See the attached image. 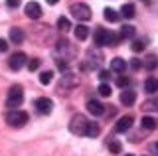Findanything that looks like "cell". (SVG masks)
I'll return each mask as SVG.
<instances>
[{"label":"cell","instance_id":"cell-5","mask_svg":"<svg viewBox=\"0 0 158 156\" xmlns=\"http://www.w3.org/2000/svg\"><path fill=\"white\" fill-rule=\"evenodd\" d=\"M36 109L40 115H49L53 111V101L48 97H40V99H36Z\"/></svg>","mask_w":158,"mask_h":156},{"label":"cell","instance_id":"cell-4","mask_svg":"<svg viewBox=\"0 0 158 156\" xmlns=\"http://www.w3.org/2000/svg\"><path fill=\"white\" fill-rule=\"evenodd\" d=\"M69 12H71V14H73V18H77L79 22H87V20H91V8H89L87 4H83V2H79V4H71Z\"/></svg>","mask_w":158,"mask_h":156},{"label":"cell","instance_id":"cell-32","mask_svg":"<svg viewBox=\"0 0 158 156\" xmlns=\"http://www.w3.org/2000/svg\"><path fill=\"white\" fill-rule=\"evenodd\" d=\"M131 67H132L135 71H138V69L142 67V60H131Z\"/></svg>","mask_w":158,"mask_h":156},{"label":"cell","instance_id":"cell-18","mask_svg":"<svg viewBox=\"0 0 158 156\" xmlns=\"http://www.w3.org/2000/svg\"><path fill=\"white\" fill-rule=\"evenodd\" d=\"M10 40L14 43H22L24 42V32L20 30V28H12V30H10Z\"/></svg>","mask_w":158,"mask_h":156},{"label":"cell","instance_id":"cell-36","mask_svg":"<svg viewBox=\"0 0 158 156\" xmlns=\"http://www.w3.org/2000/svg\"><path fill=\"white\" fill-rule=\"evenodd\" d=\"M46 2H48V4H52V6H53V4H57L59 0H46Z\"/></svg>","mask_w":158,"mask_h":156},{"label":"cell","instance_id":"cell-27","mask_svg":"<svg viewBox=\"0 0 158 156\" xmlns=\"http://www.w3.org/2000/svg\"><path fill=\"white\" fill-rule=\"evenodd\" d=\"M144 47H146V42H144V40H135V42L131 43V50L135 51V53L142 51V50H144Z\"/></svg>","mask_w":158,"mask_h":156},{"label":"cell","instance_id":"cell-3","mask_svg":"<svg viewBox=\"0 0 158 156\" xmlns=\"http://www.w3.org/2000/svg\"><path fill=\"white\" fill-rule=\"evenodd\" d=\"M87 126H89V121L85 119V117H83V115H75L71 119V123H69V130H71L73 134L81 136V134L87 133Z\"/></svg>","mask_w":158,"mask_h":156},{"label":"cell","instance_id":"cell-1","mask_svg":"<svg viewBox=\"0 0 158 156\" xmlns=\"http://www.w3.org/2000/svg\"><path fill=\"white\" fill-rule=\"evenodd\" d=\"M22 101H24V89H22V85H14V87H10V91H8V99H6V107H10V109H16V107L22 105Z\"/></svg>","mask_w":158,"mask_h":156},{"label":"cell","instance_id":"cell-34","mask_svg":"<svg viewBox=\"0 0 158 156\" xmlns=\"http://www.w3.org/2000/svg\"><path fill=\"white\" fill-rule=\"evenodd\" d=\"M20 2H22V0H6V4H8L10 8H18Z\"/></svg>","mask_w":158,"mask_h":156},{"label":"cell","instance_id":"cell-2","mask_svg":"<svg viewBox=\"0 0 158 156\" xmlns=\"http://www.w3.org/2000/svg\"><path fill=\"white\" fill-rule=\"evenodd\" d=\"M6 123L10 126H14V129H22V126L28 123V113L14 109V111H10V113L6 115Z\"/></svg>","mask_w":158,"mask_h":156},{"label":"cell","instance_id":"cell-19","mask_svg":"<svg viewBox=\"0 0 158 156\" xmlns=\"http://www.w3.org/2000/svg\"><path fill=\"white\" fill-rule=\"evenodd\" d=\"M136 34V30H135V26H128V24H125V26L121 28V38L125 40V38H132Z\"/></svg>","mask_w":158,"mask_h":156},{"label":"cell","instance_id":"cell-6","mask_svg":"<svg viewBox=\"0 0 158 156\" xmlns=\"http://www.w3.org/2000/svg\"><path fill=\"white\" fill-rule=\"evenodd\" d=\"M24 63H26V53H22V51H18V53H14V55H10V60H8L10 69H16V71L22 69Z\"/></svg>","mask_w":158,"mask_h":156},{"label":"cell","instance_id":"cell-22","mask_svg":"<svg viewBox=\"0 0 158 156\" xmlns=\"http://www.w3.org/2000/svg\"><path fill=\"white\" fill-rule=\"evenodd\" d=\"M121 14L125 18H132V16H135V4H123Z\"/></svg>","mask_w":158,"mask_h":156},{"label":"cell","instance_id":"cell-14","mask_svg":"<svg viewBox=\"0 0 158 156\" xmlns=\"http://www.w3.org/2000/svg\"><path fill=\"white\" fill-rule=\"evenodd\" d=\"M135 101H136V95H135V91H123V93H121V103L123 105H127V107H131L132 103H135Z\"/></svg>","mask_w":158,"mask_h":156},{"label":"cell","instance_id":"cell-31","mask_svg":"<svg viewBox=\"0 0 158 156\" xmlns=\"http://www.w3.org/2000/svg\"><path fill=\"white\" fill-rule=\"evenodd\" d=\"M142 109H146V111H152V109H158V99L154 101H146L144 105H142Z\"/></svg>","mask_w":158,"mask_h":156},{"label":"cell","instance_id":"cell-11","mask_svg":"<svg viewBox=\"0 0 158 156\" xmlns=\"http://www.w3.org/2000/svg\"><path fill=\"white\" fill-rule=\"evenodd\" d=\"M131 125H132V117L131 115L121 117V119H118V123L115 125V130H117V133H127V130L131 129Z\"/></svg>","mask_w":158,"mask_h":156},{"label":"cell","instance_id":"cell-12","mask_svg":"<svg viewBox=\"0 0 158 156\" xmlns=\"http://www.w3.org/2000/svg\"><path fill=\"white\" fill-rule=\"evenodd\" d=\"M142 67L148 71H154L158 67V57L154 55V53H150V55H146V60H142Z\"/></svg>","mask_w":158,"mask_h":156},{"label":"cell","instance_id":"cell-37","mask_svg":"<svg viewBox=\"0 0 158 156\" xmlns=\"http://www.w3.org/2000/svg\"><path fill=\"white\" fill-rule=\"evenodd\" d=\"M154 150H156V152H158V142H156V144H154Z\"/></svg>","mask_w":158,"mask_h":156},{"label":"cell","instance_id":"cell-10","mask_svg":"<svg viewBox=\"0 0 158 156\" xmlns=\"http://www.w3.org/2000/svg\"><path fill=\"white\" fill-rule=\"evenodd\" d=\"M107 38H109V30H105V28H97L95 34H93L95 46H107Z\"/></svg>","mask_w":158,"mask_h":156},{"label":"cell","instance_id":"cell-24","mask_svg":"<svg viewBox=\"0 0 158 156\" xmlns=\"http://www.w3.org/2000/svg\"><path fill=\"white\" fill-rule=\"evenodd\" d=\"M118 12L117 10H113V8H105V20H109V22H118Z\"/></svg>","mask_w":158,"mask_h":156},{"label":"cell","instance_id":"cell-38","mask_svg":"<svg viewBox=\"0 0 158 156\" xmlns=\"http://www.w3.org/2000/svg\"><path fill=\"white\" fill-rule=\"evenodd\" d=\"M127 156H132V154H127Z\"/></svg>","mask_w":158,"mask_h":156},{"label":"cell","instance_id":"cell-33","mask_svg":"<svg viewBox=\"0 0 158 156\" xmlns=\"http://www.w3.org/2000/svg\"><path fill=\"white\" fill-rule=\"evenodd\" d=\"M109 77H111V73H109V71H99V79H101L103 83H105Z\"/></svg>","mask_w":158,"mask_h":156},{"label":"cell","instance_id":"cell-21","mask_svg":"<svg viewBox=\"0 0 158 156\" xmlns=\"http://www.w3.org/2000/svg\"><path fill=\"white\" fill-rule=\"evenodd\" d=\"M121 34H115V32H109V38H107V46H118L121 43Z\"/></svg>","mask_w":158,"mask_h":156},{"label":"cell","instance_id":"cell-28","mask_svg":"<svg viewBox=\"0 0 158 156\" xmlns=\"http://www.w3.org/2000/svg\"><path fill=\"white\" fill-rule=\"evenodd\" d=\"M97 91H99V95H101V97H111V93H113L111 85H107V83H101V85L97 87Z\"/></svg>","mask_w":158,"mask_h":156},{"label":"cell","instance_id":"cell-29","mask_svg":"<svg viewBox=\"0 0 158 156\" xmlns=\"http://www.w3.org/2000/svg\"><path fill=\"white\" fill-rule=\"evenodd\" d=\"M26 63H28V69H30V71H36L38 67L42 65V60H38V57H32V60H28Z\"/></svg>","mask_w":158,"mask_h":156},{"label":"cell","instance_id":"cell-8","mask_svg":"<svg viewBox=\"0 0 158 156\" xmlns=\"http://www.w3.org/2000/svg\"><path fill=\"white\" fill-rule=\"evenodd\" d=\"M24 12H26V16L28 18H32V20H38L40 16H42V6H40L38 2H28L26 4V8H24Z\"/></svg>","mask_w":158,"mask_h":156},{"label":"cell","instance_id":"cell-9","mask_svg":"<svg viewBox=\"0 0 158 156\" xmlns=\"http://www.w3.org/2000/svg\"><path fill=\"white\" fill-rule=\"evenodd\" d=\"M87 111H89L93 117H101L103 113H105V105L99 103V101H95V99H91V101L87 103Z\"/></svg>","mask_w":158,"mask_h":156},{"label":"cell","instance_id":"cell-15","mask_svg":"<svg viewBox=\"0 0 158 156\" xmlns=\"http://www.w3.org/2000/svg\"><path fill=\"white\" fill-rule=\"evenodd\" d=\"M144 91L150 93V95L158 91V79H156V77H148V79L144 81Z\"/></svg>","mask_w":158,"mask_h":156},{"label":"cell","instance_id":"cell-7","mask_svg":"<svg viewBox=\"0 0 158 156\" xmlns=\"http://www.w3.org/2000/svg\"><path fill=\"white\" fill-rule=\"evenodd\" d=\"M57 51L63 53L61 60H71V57L75 55V47H71V42H67V40H61V42H59Z\"/></svg>","mask_w":158,"mask_h":156},{"label":"cell","instance_id":"cell-39","mask_svg":"<svg viewBox=\"0 0 158 156\" xmlns=\"http://www.w3.org/2000/svg\"><path fill=\"white\" fill-rule=\"evenodd\" d=\"M144 2H148V0H144Z\"/></svg>","mask_w":158,"mask_h":156},{"label":"cell","instance_id":"cell-16","mask_svg":"<svg viewBox=\"0 0 158 156\" xmlns=\"http://www.w3.org/2000/svg\"><path fill=\"white\" fill-rule=\"evenodd\" d=\"M140 125H142V129H146V130H154L158 126V121L154 119V117H142Z\"/></svg>","mask_w":158,"mask_h":156},{"label":"cell","instance_id":"cell-23","mask_svg":"<svg viewBox=\"0 0 158 156\" xmlns=\"http://www.w3.org/2000/svg\"><path fill=\"white\" fill-rule=\"evenodd\" d=\"M52 79H53V71H42L40 73V83L42 85H48V83H52Z\"/></svg>","mask_w":158,"mask_h":156},{"label":"cell","instance_id":"cell-35","mask_svg":"<svg viewBox=\"0 0 158 156\" xmlns=\"http://www.w3.org/2000/svg\"><path fill=\"white\" fill-rule=\"evenodd\" d=\"M6 50H8V42L0 38V51H6Z\"/></svg>","mask_w":158,"mask_h":156},{"label":"cell","instance_id":"cell-30","mask_svg":"<svg viewBox=\"0 0 158 156\" xmlns=\"http://www.w3.org/2000/svg\"><path fill=\"white\" fill-rule=\"evenodd\" d=\"M128 83H131V81H128V77H127V75H121V77H117V85L121 87V89H127V87H128Z\"/></svg>","mask_w":158,"mask_h":156},{"label":"cell","instance_id":"cell-20","mask_svg":"<svg viewBox=\"0 0 158 156\" xmlns=\"http://www.w3.org/2000/svg\"><path fill=\"white\" fill-rule=\"evenodd\" d=\"M99 133H101V129H99V125H95V123H89L85 136H89V138H95V136H97Z\"/></svg>","mask_w":158,"mask_h":156},{"label":"cell","instance_id":"cell-26","mask_svg":"<svg viewBox=\"0 0 158 156\" xmlns=\"http://www.w3.org/2000/svg\"><path fill=\"white\" fill-rule=\"evenodd\" d=\"M109 150H111V154H121V150H123V144L118 142L117 138H113L111 142H109Z\"/></svg>","mask_w":158,"mask_h":156},{"label":"cell","instance_id":"cell-13","mask_svg":"<svg viewBox=\"0 0 158 156\" xmlns=\"http://www.w3.org/2000/svg\"><path fill=\"white\" fill-rule=\"evenodd\" d=\"M125 69H127V61L123 60V57H115V60H111V71L123 73Z\"/></svg>","mask_w":158,"mask_h":156},{"label":"cell","instance_id":"cell-25","mask_svg":"<svg viewBox=\"0 0 158 156\" xmlns=\"http://www.w3.org/2000/svg\"><path fill=\"white\" fill-rule=\"evenodd\" d=\"M57 28L61 32H67V30H71V22H69V18H65V16H61L57 20Z\"/></svg>","mask_w":158,"mask_h":156},{"label":"cell","instance_id":"cell-17","mask_svg":"<svg viewBox=\"0 0 158 156\" xmlns=\"http://www.w3.org/2000/svg\"><path fill=\"white\" fill-rule=\"evenodd\" d=\"M87 36H89V28H87V26H83V24H79V26H75V38H77L79 42L87 40Z\"/></svg>","mask_w":158,"mask_h":156}]
</instances>
